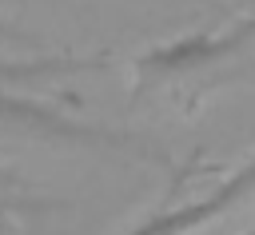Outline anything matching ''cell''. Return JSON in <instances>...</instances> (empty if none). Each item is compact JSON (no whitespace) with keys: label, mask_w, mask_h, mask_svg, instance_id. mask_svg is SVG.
<instances>
[{"label":"cell","mask_w":255,"mask_h":235,"mask_svg":"<svg viewBox=\"0 0 255 235\" xmlns=\"http://www.w3.org/2000/svg\"><path fill=\"white\" fill-rule=\"evenodd\" d=\"M251 195H255V155L243 167H235L227 179H219L207 195H199L191 203H179V207H163V211L147 215L143 223H135L124 235H195L207 223H215L227 211H235L239 203H247Z\"/></svg>","instance_id":"1"},{"label":"cell","mask_w":255,"mask_h":235,"mask_svg":"<svg viewBox=\"0 0 255 235\" xmlns=\"http://www.w3.org/2000/svg\"><path fill=\"white\" fill-rule=\"evenodd\" d=\"M0 123L20 127V131H40V135H60V139H92V135H100L96 127L76 123L56 108H44V104H32V100H16L8 92H0Z\"/></svg>","instance_id":"2"},{"label":"cell","mask_w":255,"mask_h":235,"mask_svg":"<svg viewBox=\"0 0 255 235\" xmlns=\"http://www.w3.org/2000/svg\"><path fill=\"white\" fill-rule=\"evenodd\" d=\"M0 235H16V219L8 211H0Z\"/></svg>","instance_id":"3"},{"label":"cell","mask_w":255,"mask_h":235,"mask_svg":"<svg viewBox=\"0 0 255 235\" xmlns=\"http://www.w3.org/2000/svg\"><path fill=\"white\" fill-rule=\"evenodd\" d=\"M0 36H12V32H8V28H0Z\"/></svg>","instance_id":"4"},{"label":"cell","mask_w":255,"mask_h":235,"mask_svg":"<svg viewBox=\"0 0 255 235\" xmlns=\"http://www.w3.org/2000/svg\"><path fill=\"white\" fill-rule=\"evenodd\" d=\"M247 235H255V227H251V231H247Z\"/></svg>","instance_id":"5"}]
</instances>
